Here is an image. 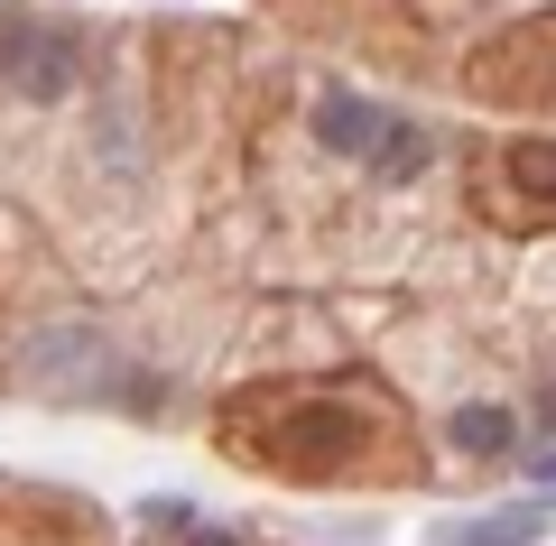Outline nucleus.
Masks as SVG:
<instances>
[{
	"label": "nucleus",
	"mask_w": 556,
	"mask_h": 546,
	"mask_svg": "<svg viewBox=\"0 0 556 546\" xmlns=\"http://www.w3.org/2000/svg\"><path fill=\"white\" fill-rule=\"evenodd\" d=\"M538 417H547V427H556V390H547V398H538Z\"/></svg>",
	"instance_id": "nucleus-10"
},
{
	"label": "nucleus",
	"mask_w": 556,
	"mask_h": 546,
	"mask_svg": "<svg viewBox=\"0 0 556 546\" xmlns=\"http://www.w3.org/2000/svg\"><path fill=\"white\" fill-rule=\"evenodd\" d=\"M547 528V500H510V509H482V519L445 528V546H538Z\"/></svg>",
	"instance_id": "nucleus-2"
},
{
	"label": "nucleus",
	"mask_w": 556,
	"mask_h": 546,
	"mask_svg": "<svg viewBox=\"0 0 556 546\" xmlns=\"http://www.w3.org/2000/svg\"><path fill=\"white\" fill-rule=\"evenodd\" d=\"M371 167H380V176H417V167H427V130H408V120H399V130L380 139Z\"/></svg>",
	"instance_id": "nucleus-5"
},
{
	"label": "nucleus",
	"mask_w": 556,
	"mask_h": 546,
	"mask_svg": "<svg viewBox=\"0 0 556 546\" xmlns=\"http://www.w3.org/2000/svg\"><path fill=\"white\" fill-rule=\"evenodd\" d=\"M510 186H519V195H556V139L510 149Z\"/></svg>",
	"instance_id": "nucleus-4"
},
{
	"label": "nucleus",
	"mask_w": 556,
	"mask_h": 546,
	"mask_svg": "<svg viewBox=\"0 0 556 546\" xmlns=\"http://www.w3.org/2000/svg\"><path fill=\"white\" fill-rule=\"evenodd\" d=\"M177 546H232V537H223V528H186Z\"/></svg>",
	"instance_id": "nucleus-8"
},
{
	"label": "nucleus",
	"mask_w": 556,
	"mask_h": 546,
	"mask_svg": "<svg viewBox=\"0 0 556 546\" xmlns=\"http://www.w3.org/2000/svg\"><path fill=\"white\" fill-rule=\"evenodd\" d=\"M316 139H325L334 157H362V149L390 139V120H380L371 102H353V93H325V102H316Z\"/></svg>",
	"instance_id": "nucleus-1"
},
{
	"label": "nucleus",
	"mask_w": 556,
	"mask_h": 546,
	"mask_svg": "<svg viewBox=\"0 0 556 546\" xmlns=\"http://www.w3.org/2000/svg\"><path fill=\"white\" fill-rule=\"evenodd\" d=\"M445 435H455L464 454H482V464H501L519 427H510V408H492V398H473V408H455V427H445Z\"/></svg>",
	"instance_id": "nucleus-3"
},
{
	"label": "nucleus",
	"mask_w": 556,
	"mask_h": 546,
	"mask_svg": "<svg viewBox=\"0 0 556 546\" xmlns=\"http://www.w3.org/2000/svg\"><path fill=\"white\" fill-rule=\"evenodd\" d=\"M149 519H159V528H177V537H186V528H204V519H195L186 500H149Z\"/></svg>",
	"instance_id": "nucleus-7"
},
{
	"label": "nucleus",
	"mask_w": 556,
	"mask_h": 546,
	"mask_svg": "<svg viewBox=\"0 0 556 546\" xmlns=\"http://www.w3.org/2000/svg\"><path fill=\"white\" fill-rule=\"evenodd\" d=\"M538 482H556V445H547V454H538Z\"/></svg>",
	"instance_id": "nucleus-9"
},
{
	"label": "nucleus",
	"mask_w": 556,
	"mask_h": 546,
	"mask_svg": "<svg viewBox=\"0 0 556 546\" xmlns=\"http://www.w3.org/2000/svg\"><path fill=\"white\" fill-rule=\"evenodd\" d=\"M28 56H38V28H28V20H0V75H20Z\"/></svg>",
	"instance_id": "nucleus-6"
}]
</instances>
